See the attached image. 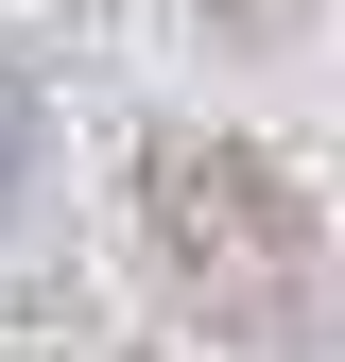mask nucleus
I'll return each instance as SVG.
<instances>
[{
  "instance_id": "f257e3e1",
  "label": "nucleus",
  "mask_w": 345,
  "mask_h": 362,
  "mask_svg": "<svg viewBox=\"0 0 345 362\" xmlns=\"http://www.w3.org/2000/svg\"><path fill=\"white\" fill-rule=\"evenodd\" d=\"M139 259L207 345H311V310H328V224L242 121H156L139 139Z\"/></svg>"
},
{
  "instance_id": "f03ea898",
  "label": "nucleus",
  "mask_w": 345,
  "mask_h": 362,
  "mask_svg": "<svg viewBox=\"0 0 345 362\" xmlns=\"http://www.w3.org/2000/svg\"><path fill=\"white\" fill-rule=\"evenodd\" d=\"M172 18H190V35H225V52H276V35H293V0H172Z\"/></svg>"
},
{
  "instance_id": "7ed1b4c3",
  "label": "nucleus",
  "mask_w": 345,
  "mask_h": 362,
  "mask_svg": "<svg viewBox=\"0 0 345 362\" xmlns=\"http://www.w3.org/2000/svg\"><path fill=\"white\" fill-rule=\"evenodd\" d=\"M18 190H35V86L0 69V207H18Z\"/></svg>"
}]
</instances>
